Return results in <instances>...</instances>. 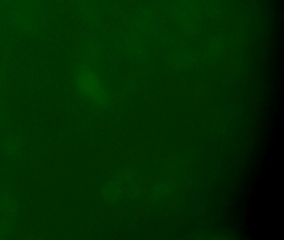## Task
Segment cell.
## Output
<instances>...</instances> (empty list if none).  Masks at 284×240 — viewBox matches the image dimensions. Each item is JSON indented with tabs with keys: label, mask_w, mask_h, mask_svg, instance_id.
<instances>
[{
	"label": "cell",
	"mask_w": 284,
	"mask_h": 240,
	"mask_svg": "<svg viewBox=\"0 0 284 240\" xmlns=\"http://www.w3.org/2000/svg\"><path fill=\"white\" fill-rule=\"evenodd\" d=\"M77 85L83 95L92 100H100L103 98L104 92L100 80L94 73L88 70L81 71L78 76Z\"/></svg>",
	"instance_id": "1"
}]
</instances>
